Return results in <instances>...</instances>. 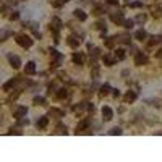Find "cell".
Returning a JSON list of instances; mask_svg holds the SVG:
<instances>
[{"mask_svg": "<svg viewBox=\"0 0 162 162\" xmlns=\"http://www.w3.org/2000/svg\"><path fill=\"white\" fill-rule=\"evenodd\" d=\"M10 60H12V63H13V67H20V60L16 58V57H10Z\"/></svg>", "mask_w": 162, "mask_h": 162, "instance_id": "1", "label": "cell"}]
</instances>
